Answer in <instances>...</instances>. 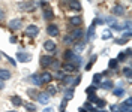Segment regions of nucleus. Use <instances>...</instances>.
Segmentation results:
<instances>
[{
	"instance_id": "obj_54",
	"label": "nucleus",
	"mask_w": 132,
	"mask_h": 112,
	"mask_svg": "<svg viewBox=\"0 0 132 112\" xmlns=\"http://www.w3.org/2000/svg\"><path fill=\"white\" fill-rule=\"evenodd\" d=\"M0 60H2V55H0Z\"/></svg>"
},
{
	"instance_id": "obj_20",
	"label": "nucleus",
	"mask_w": 132,
	"mask_h": 112,
	"mask_svg": "<svg viewBox=\"0 0 132 112\" xmlns=\"http://www.w3.org/2000/svg\"><path fill=\"white\" fill-rule=\"evenodd\" d=\"M95 23H93V24L90 25V27H89V30H87V40H90L92 38H93V36H95Z\"/></svg>"
},
{
	"instance_id": "obj_19",
	"label": "nucleus",
	"mask_w": 132,
	"mask_h": 112,
	"mask_svg": "<svg viewBox=\"0 0 132 112\" xmlns=\"http://www.w3.org/2000/svg\"><path fill=\"white\" fill-rule=\"evenodd\" d=\"M23 106L26 108V111H27V112H35L36 109H38V108H36V105L30 103V102H29V103H26V105L23 103Z\"/></svg>"
},
{
	"instance_id": "obj_44",
	"label": "nucleus",
	"mask_w": 132,
	"mask_h": 112,
	"mask_svg": "<svg viewBox=\"0 0 132 112\" xmlns=\"http://www.w3.org/2000/svg\"><path fill=\"white\" fill-rule=\"evenodd\" d=\"M80 82H81V76H77V78H75V81H74V85H78Z\"/></svg>"
},
{
	"instance_id": "obj_32",
	"label": "nucleus",
	"mask_w": 132,
	"mask_h": 112,
	"mask_svg": "<svg viewBox=\"0 0 132 112\" xmlns=\"http://www.w3.org/2000/svg\"><path fill=\"white\" fill-rule=\"evenodd\" d=\"M63 42H65L66 45H72V43H74V39H72L71 36H65V38H63Z\"/></svg>"
},
{
	"instance_id": "obj_51",
	"label": "nucleus",
	"mask_w": 132,
	"mask_h": 112,
	"mask_svg": "<svg viewBox=\"0 0 132 112\" xmlns=\"http://www.w3.org/2000/svg\"><path fill=\"white\" fill-rule=\"evenodd\" d=\"M78 112H87V109H86V108H80V109H78Z\"/></svg>"
},
{
	"instance_id": "obj_50",
	"label": "nucleus",
	"mask_w": 132,
	"mask_h": 112,
	"mask_svg": "<svg viewBox=\"0 0 132 112\" xmlns=\"http://www.w3.org/2000/svg\"><path fill=\"white\" fill-rule=\"evenodd\" d=\"M3 88H5V82H3V81H0V90H3Z\"/></svg>"
},
{
	"instance_id": "obj_46",
	"label": "nucleus",
	"mask_w": 132,
	"mask_h": 112,
	"mask_svg": "<svg viewBox=\"0 0 132 112\" xmlns=\"http://www.w3.org/2000/svg\"><path fill=\"white\" fill-rule=\"evenodd\" d=\"M3 18H5V11H3V9L0 8V21H2Z\"/></svg>"
},
{
	"instance_id": "obj_38",
	"label": "nucleus",
	"mask_w": 132,
	"mask_h": 112,
	"mask_svg": "<svg viewBox=\"0 0 132 112\" xmlns=\"http://www.w3.org/2000/svg\"><path fill=\"white\" fill-rule=\"evenodd\" d=\"M82 49H84V43H77V46H75V51H78V52H81Z\"/></svg>"
},
{
	"instance_id": "obj_28",
	"label": "nucleus",
	"mask_w": 132,
	"mask_h": 112,
	"mask_svg": "<svg viewBox=\"0 0 132 112\" xmlns=\"http://www.w3.org/2000/svg\"><path fill=\"white\" fill-rule=\"evenodd\" d=\"M96 90H98L96 85H90V87L86 90V94H95V91H96Z\"/></svg>"
},
{
	"instance_id": "obj_12",
	"label": "nucleus",
	"mask_w": 132,
	"mask_h": 112,
	"mask_svg": "<svg viewBox=\"0 0 132 112\" xmlns=\"http://www.w3.org/2000/svg\"><path fill=\"white\" fill-rule=\"evenodd\" d=\"M53 18H54V12H53V9L47 8L45 9V12H44V20H45V21H50V20H53Z\"/></svg>"
},
{
	"instance_id": "obj_25",
	"label": "nucleus",
	"mask_w": 132,
	"mask_h": 112,
	"mask_svg": "<svg viewBox=\"0 0 132 112\" xmlns=\"http://www.w3.org/2000/svg\"><path fill=\"white\" fill-rule=\"evenodd\" d=\"M101 87L104 88V90H110V88H113V82L108 79V81H105V82H102V84H101Z\"/></svg>"
},
{
	"instance_id": "obj_22",
	"label": "nucleus",
	"mask_w": 132,
	"mask_h": 112,
	"mask_svg": "<svg viewBox=\"0 0 132 112\" xmlns=\"http://www.w3.org/2000/svg\"><path fill=\"white\" fill-rule=\"evenodd\" d=\"M65 70L66 72H74V70H77V64H72V63H68V64H65Z\"/></svg>"
},
{
	"instance_id": "obj_30",
	"label": "nucleus",
	"mask_w": 132,
	"mask_h": 112,
	"mask_svg": "<svg viewBox=\"0 0 132 112\" xmlns=\"http://www.w3.org/2000/svg\"><path fill=\"white\" fill-rule=\"evenodd\" d=\"M111 36H113L111 30H105V32H104V34H102V39H104V40H107V39H110Z\"/></svg>"
},
{
	"instance_id": "obj_48",
	"label": "nucleus",
	"mask_w": 132,
	"mask_h": 112,
	"mask_svg": "<svg viewBox=\"0 0 132 112\" xmlns=\"http://www.w3.org/2000/svg\"><path fill=\"white\" fill-rule=\"evenodd\" d=\"M6 57H8V55H6ZM8 60H9V61H11V63H12V64H14V66H15V64H16V61H15V60H14V58H11V57H8Z\"/></svg>"
},
{
	"instance_id": "obj_8",
	"label": "nucleus",
	"mask_w": 132,
	"mask_h": 112,
	"mask_svg": "<svg viewBox=\"0 0 132 112\" xmlns=\"http://www.w3.org/2000/svg\"><path fill=\"white\" fill-rule=\"evenodd\" d=\"M75 96V91H74V88H66L65 90V93H63V99L65 100H72Z\"/></svg>"
},
{
	"instance_id": "obj_23",
	"label": "nucleus",
	"mask_w": 132,
	"mask_h": 112,
	"mask_svg": "<svg viewBox=\"0 0 132 112\" xmlns=\"http://www.w3.org/2000/svg\"><path fill=\"white\" fill-rule=\"evenodd\" d=\"M117 66H119V61H117L116 58H111V60L108 61V67H110V69H117Z\"/></svg>"
},
{
	"instance_id": "obj_24",
	"label": "nucleus",
	"mask_w": 132,
	"mask_h": 112,
	"mask_svg": "<svg viewBox=\"0 0 132 112\" xmlns=\"http://www.w3.org/2000/svg\"><path fill=\"white\" fill-rule=\"evenodd\" d=\"M33 8H35V3H24V5H21L23 11H33Z\"/></svg>"
},
{
	"instance_id": "obj_43",
	"label": "nucleus",
	"mask_w": 132,
	"mask_h": 112,
	"mask_svg": "<svg viewBox=\"0 0 132 112\" xmlns=\"http://www.w3.org/2000/svg\"><path fill=\"white\" fill-rule=\"evenodd\" d=\"M96 99H98V97L95 96V94H89V102H95Z\"/></svg>"
},
{
	"instance_id": "obj_42",
	"label": "nucleus",
	"mask_w": 132,
	"mask_h": 112,
	"mask_svg": "<svg viewBox=\"0 0 132 112\" xmlns=\"http://www.w3.org/2000/svg\"><path fill=\"white\" fill-rule=\"evenodd\" d=\"M126 42H128V39H126V38H120V39L116 40V43H126Z\"/></svg>"
},
{
	"instance_id": "obj_27",
	"label": "nucleus",
	"mask_w": 132,
	"mask_h": 112,
	"mask_svg": "<svg viewBox=\"0 0 132 112\" xmlns=\"http://www.w3.org/2000/svg\"><path fill=\"white\" fill-rule=\"evenodd\" d=\"M74 51H71V49H68V51H65V58L66 60H72V57H74Z\"/></svg>"
},
{
	"instance_id": "obj_34",
	"label": "nucleus",
	"mask_w": 132,
	"mask_h": 112,
	"mask_svg": "<svg viewBox=\"0 0 132 112\" xmlns=\"http://www.w3.org/2000/svg\"><path fill=\"white\" fill-rule=\"evenodd\" d=\"M56 91H57V88L53 87V85H50V87H48V91H47V93H48L50 96H53V94H56Z\"/></svg>"
},
{
	"instance_id": "obj_40",
	"label": "nucleus",
	"mask_w": 132,
	"mask_h": 112,
	"mask_svg": "<svg viewBox=\"0 0 132 112\" xmlns=\"http://www.w3.org/2000/svg\"><path fill=\"white\" fill-rule=\"evenodd\" d=\"M27 93H29V96H30V97H36V96H38V94L35 93V90H33V88H30V90H29Z\"/></svg>"
},
{
	"instance_id": "obj_53",
	"label": "nucleus",
	"mask_w": 132,
	"mask_h": 112,
	"mask_svg": "<svg viewBox=\"0 0 132 112\" xmlns=\"http://www.w3.org/2000/svg\"><path fill=\"white\" fill-rule=\"evenodd\" d=\"M101 112H107V111H101Z\"/></svg>"
},
{
	"instance_id": "obj_52",
	"label": "nucleus",
	"mask_w": 132,
	"mask_h": 112,
	"mask_svg": "<svg viewBox=\"0 0 132 112\" xmlns=\"http://www.w3.org/2000/svg\"><path fill=\"white\" fill-rule=\"evenodd\" d=\"M8 112H16V111H8Z\"/></svg>"
},
{
	"instance_id": "obj_5",
	"label": "nucleus",
	"mask_w": 132,
	"mask_h": 112,
	"mask_svg": "<svg viewBox=\"0 0 132 112\" xmlns=\"http://www.w3.org/2000/svg\"><path fill=\"white\" fill-rule=\"evenodd\" d=\"M16 60H18L20 63H26V61H30V60H32V55L27 54V52H18V54H16Z\"/></svg>"
},
{
	"instance_id": "obj_16",
	"label": "nucleus",
	"mask_w": 132,
	"mask_h": 112,
	"mask_svg": "<svg viewBox=\"0 0 132 112\" xmlns=\"http://www.w3.org/2000/svg\"><path fill=\"white\" fill-rule=\"evenodd\" d=\"M29 81H32L33 84H35V85H38V87L42 85V81H41V78H39V75H32V76L29 78Z\"/></svg>"
},
{
	"instance_id": "obj_29",
	"label": "nucleus",
	"mask_w": 132,
	"mask_h": 112,
	"mask_svg": "<svg viewBox=\"0 0 132 112\" xmlns=\"http://www.w3.org/2000/svg\"><path fill=\"white\" fill-rule=\"evenodd\" d=\"M96 61V55H92V58H90V61L87 63V66H86V70H90V67L93 66V63Z\"/></svg>"
},
{
	"instance_id": "obj_13",
	"label": "nucleus",
	"mask_w": 132,
	"mask_h": 112,
	"mask_svg": "<svg viewBox=\"0 0 132 112\" xmlns=\"http://www.w3.org/2000/svg\"><path fill=\"white\" fill-rule=\"evenodd\" d=\"M69 23H71V25H80L82 23V18L80 15H77V16H71L69 18Z\"/></svg>"
},
{
	"instance_id": "obj_33",
	"label": "nucleus",
	"mask_w": 132,
	"mask_h": 112,
	"mask_svg": "<svg viewBox=\"0 0 132 112\" xmlns=\"http://www.w3.org/2000/svg\"><path fill=\"white\" fill-rule=\"evenodd\" d=\"M62 81H63L65 84H68V85H69V84H74V78H72V76H65Z\"/></svg>"
},
{
	"instance_id": "obj_47",
	"label": "nucleus",
	"mask_w": 132,
	"mask_h": 112,
	"mask_svg": "<svg viewBox=\"0 0 132 112\" xmlns=\"http://www.w3.org/2000/svg\"><path fill=\"white\" fill-rule=\"evenodd\" d=\"M9 42H11V43H15V42H16V38H15V36H11V38H9Z\"/></svg>"
},
{
	"instance_id": "obj_35",
	"label": "nucleus",
	"mask_w": 132,
	"mask_h": 112,
	"mask_svg": "<svg viewBox=\"0 0 132 112\" xmlns=\"http://www.w3.org/2000/svg\"><path fill=\"white\" fill-rule=\"evenodd\" d=\"M117 61H125L126 60V55H125V52H119V55H117V58H116Z\"/></svg>"
},
{
	"instance_id": "obj_11",
	"label": "nucleus",
	"mask_w": 132,
	"mask_h": 112,
	"mask_svg": "<svg viewBox=\"0 0 132 112\" xmlns=\"http://www.w3.org/2000/svg\"><path fill=\"white\" fill-rule=\"evenodd\" d=\"M39 78H41L42 84H44V82H47V84H50V82L53 81V75H51L50 72H44L42 75H39Z\"/></svg>"
},
{
	"instance_id": "obj_10",
	"label": "nucleus",
	"mask_w": 132,
	"mask_h": 112,
	"mask_svg": "<svg viewBox=\"0 0 132 112\" xmlns=\"http://www.w3.org/2000/svg\"><path fill=\"white\" fill-rule=\"evenodd\" d=\"M44 48L47 49V51H50V52H54L56 51V43L53 40H45L44 42Z\"/></svg>"
},
{
	"instance_id": "obj_31",
	"label": "nucleus",
	"mask_w": 132,
	"mask_h": 112,
	"mask_svg": "<svg viewBox=\"0 0 132 112\" xmlns=\"http://www.w3.org/2000/svg\"><path fill=\"white\" fill-rule=\"evenodd\" d=\"M123 75L131 81V67H125V69H123Z\"/></svg>"
},
{
	"instance_id": "obj_14",
	"label": "nucleus",
	"mask_w": 132,
	"mask_h": 112,
	"mask_svg": "<svg viewBox=\"0 0 132 112\" xmlns=\"http://www.w3.org/2000/svg\"><path fill=\"white\" fill-rule=\"evenodd\" d=\"M69 8L72 9V11H81V3H80L78 0H71Z\"/></svg>"
},
{
	"instance_id": "obj_9",
	"label": "nucleus",
	"mask_w": 132,
	"mask_h": 112,
	"mask_svg": "<svg viewBox=\"0 0 132 112\" xmlns=\"http://www.w3.org/2000/svg\"><path fill=\"white\" fill-rule=\"evenodd\" d=\"M11 76H12V73L8 69H0V81H8L11 79Z\"/></svg>"
},
{
	"instance_id": "obj_41",
	"label": "nucleus",
	"mask_w": 132,
	"mask_h": 112,
	"mask_svg": "<svg viewBox=\"0 0 132 112\" xmlns=\"http://www.w3.org/2000/svg\"><path fill=\"white\" fill-rule=\"evenodd\" d=\"M131 103H132V99H131V97H128V99H126V100H125L123 106H131Z\"/></svg>"
},
{
	"instance_id": "obj_4",
	"label": "nucleus",
	"mask_w": 132,
	"mask_h": 112,
	"mask_svg": "<svg viewBox=\"0 0 132 112\" xmlns=\"http://www.w3.org/2000/svg\"><path fill=\"white\" fill-rule=\"evenodd\" d=\"M47 33H48V36L54 38V36H57L59 33H60V30H59V27L56 24H50L48 27H47Z\"/></svg>"
},
{
	"instance_id": "obj_37",
	"label": "nucleus",
	"mask_w": 132,
	"mask_h": 112,
	"mask_svg": "<svg viewBox=\"0 0 132 112\" xmlns=\"http://www.w3.org/2000/svg\"><path fill=\"white\" fill-rule=\"evenodd\" d=\"M66 102H68V100H65V99L62 100V103H60V106H59L60 112H65V109H66Z\"/></svg>"
},
{
	"instance_id": "obj_39",
	"label": "nucleus",
	"mask_w": 132,
	"mask_h": 112,
	"mask_svg": "<svg viewBox=\"0 0 132 112\" xmlns=\"http://www.w3.org/2000/svg\"><path fill=\"white\" fill-rule=\"evenodd\" d=\"M56 76H57V79H60V81H62L63 78H65V73H63L62 70H60V69H59V70H57V75H56Z\"/></svg>"
},
{
	"instance_id": "obj_26",
	"label": "nucleus",
	"mask_w": 132,
	"mask_h": 112,
	"mask_svg": "<svg viewBox=\"0 0 132 112\" xmlns=\"http://www.w3.org/2000/svg\"><path fill=\"white\" fill-rule=\"evenodd\" d=\"M95 103H96V106H98V108H104V106L107 105V102H105L104 99H96V100H95Z\"/></svg>"
},
{
	"instance_id": "obj_3",
	"label": "nucleus",
	"mask_w": 132,
	"mask_h": 112,
	"mask_svg": "<svg viewBox=\"0 0 132 112\" xmlns=\"http://www.w3.org/2000/svg\"><path fill=\"white\" fill-rule=\"evenodd\" d=\"M21 25H23V23H21L20 18H14V20L9 21V29L11 30H18V29H21Z\"/></svg>"
},
{
	"instance_id": "obj_49",
	"label": "nucleus",
	"mask_w": 132,
	"mask_h": 112,
	"mask_svg": "<svg viewBox=\"0 0 132 112\" xmlns=\"http://www.w3.org/2000/svg\"><path fill=\"white\" fill-rule=\"evenodd\" d=\"M44 112H54V109H53V108H45Z\"/></svg>"
},
{
	"instance_id": "obj_7",
	"label": "nucleus",
	"mask_w": 132,
	"mask_h": 112,
	"mask_svg": "<svg viewBox=\"0 0 132 112\" xmlns=\"http://www.w3.org/2000/svg\"><path fill=\"white\" fill-rule=\"evenodd\" d=\"M82 34H84V32H82L81 29H75V30H72V32H71V34H69V36H71L74 40H78V39H81V38H82Z\"/></svg>"
},
{
	"instance_id": "obj_45",
	"label": "nucleus",
	"mask_w": 132,
	"mask_h": 112,
	"mask_svg": "<svg viewBox=\"0 0 132 112\" xmlns=\"http://www.w3.org/2000/svg\"><path fill=\"white\" fill-rule=\"evenodd\" d=\"M119 109H120V108H119L117 105H113V106H111V111H113V112H117Z\"/></svg>"
},
{
	"instance_id": "obj_1",
	"label": "nucleus",
	"mask_w": 132,
	"mask_h": 112,
	"mask_svg": "<svg viewBox=\"0 0 132 112\" xmlns=\"http://www.w3.org/2000/svg\"><path fill=\"white\" fill-rule=\"evenodd\" d=\"M38 34H39V27L35 24H30L26 27V36H29V38H38Z\"/></svg>"
},
{
	"instance_id": "obj_6",
	"label": "nucleus",
	"mask_w": 132,
	"mask_h": 112,
	"mask_svg": "<svg viewBox=\"0 0 132 112\" xmlns=\"http://www.w3.org/2000/svg\"><path fill=\"white\" fill-rule=\"evenodd\" d=\"M39 63H41L42 67H50V64L53 63V57H50V55H42Z\"/></svg>"
},
{
	"instance_id": "obj_18",
	"label": "nucleus",
	"mask_w": 132,
	"mask_h": 112,
	"mask_svg": "<svg viewBox=\"0 0 132 112\" xmlns=\"http://www.w3.org/2000/svg\"><path fill=\"white\" fill-rule=\"evenodd\" d=\"M11 102H12V105H15V106H23V99L20 96H12Z\"/></svg>"
},
{
	"instance_id": "obj_21",
	"label": "nucleus",
	"mask_w": 132,
	"mask_h": 112,
	"mask_svg": "<svg viewBox=\"0 0 132 112\" xmlns=\"http://www.w3.org/2000/svg\"><path fill=\"white\" fill-rule=\"evenodd\" d=\"M102 82V73H96V75H93V85H96V84H101Z\"/></svg>"
},
{
	"instance_id": "obj_2",
	"label": "nucleus",
	"mask_w": 132,
	"mask_h": 112,
	"mask_svg": "<svg viewBox=\"0 0 132 112\" xmlns=\"http://www.w3.org/2000/svg\"><path fill=\"white\" fill-rule=\"evenodd\" d=\"M36 99H38V102L41 105H48L50 103V94L45 91V93H41V94H38L36 96Z\"/></svg>"
},
{
	"instance_id": "obj_36",
	"label": "nucleus",
	"mask_w": 132,
	"mask_h": 112,
	"mask_svg": "<svg viewBox=\"0 0 132 112\" xmlns=\"http://www.w3.org/2000/svg\"><path fill=\"white\" fill-rule=\"evenodd\" d=\"M50 66H51L53 69H56V70H59V67H60V63H59L57 60H53V63L50 64Z\"/></svg>"
},
{
	"instance_id": "obj_15",
	"label": "nucleus",
	"mask_w": 132,
	"mask_h": 112,
	"mask_svg": "<svg viewBox=\"0 0 132 112\" xmlns=\"http://www.w3.org/2000/svg\"><path fill=\"white\" fill-rule=\"evenodd\" d=\"M113 14H114L116 16H122L125 14V8L120 6V5H117V6H114V9H113Z\"/></svg>"
},
{
	"instance_id": "obj_17",
	"label": "nucleus",
	"mask_w": 132,
	"mask_h": 112,
	"mask_svg": "<svg viewBox=\"0 0 132 112\" xmlns=\"http://www.w3.org/2000/svg\"><path fill=\"white\" fill-rule=\"evenodd\" d=\"M113 93H114L116 97H122V96H123V94H125V88L122 87V84H119V87L116 88Z\"/></svg>"
}]
</instances>
